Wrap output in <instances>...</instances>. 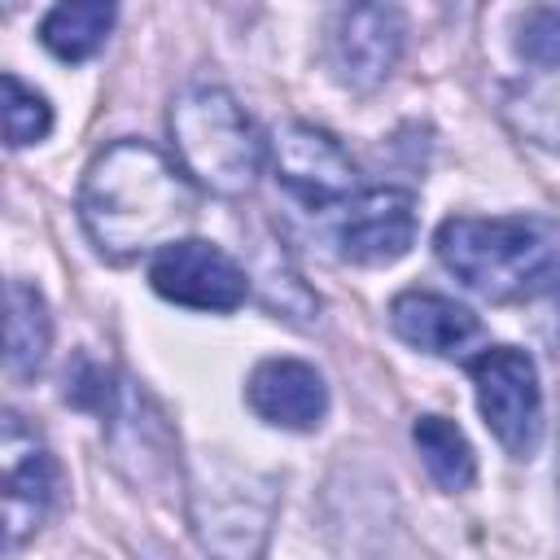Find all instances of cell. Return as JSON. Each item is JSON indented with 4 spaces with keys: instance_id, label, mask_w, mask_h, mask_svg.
Returning <instances> with one entry per match:
<instances>
[{
    "instance_id": "6da1fadb",
    "label": "cell",
    "mask_w": 560,
    "mask_h": 560,
    "mask_svg": "<svg viewBox=\"0 0 560 560\" xmlns=\"http://www.w3.org/2000/svg\"><path fill=\"white\" fill-rule=\"evenodd\" d=\"M79 219L88 241L114 262L158 254L184 241V228L197 219V184L162 149L114 140L83 171Z\"/></svg>"
},
{
    "instance_id": "7a4b0ae2",
    "label": "cell",
    "mask_w": 560,
    "mask_h": 560,
    "mask_svg": "<svg viewBox=\"0 0 560 560\" xmlns=\"http://www.w3.org/2000/svg\"><path fill=\"white\" fill-rule=\"evenodd\" d=\"M433 249L486 302H525L560 280V223L547 214H451L438 223Z\"/></svg>"
},
{
    "instance_id": "3957f363",
    "label": "cell",
    "mask_w": 560,
    "mask_h": 560,
    "mask_svg": "<svg viewBox=\"0 0 560 560\" xmlns=\"http://www.w3.org/2000/svg\"><path fill=\"white\" fill-rule=\"evenodd\" d=\"M166 127H171L175 162L197 188L214 197H241L254 188L267 162V140L258 136V127L249 122V114L236 105L232 92L210 83L184 88L171 101Z\"/></svg>"
},
{
    "instance_id": "277c9868",
    "label": "cell",
    "mask_w": 560,
    "mask_h": 560,
    "mask_svg": "<svg viewBox=\"0 0 560 560\" xmlns=\"http://www.w3.org/2000/svg\"><path fill=\"white\" fill-rule=\"evenodd\" d=\"M188 508L197 542L214 560H258L276 521V481L228 459H201Z\"/></svg>"
},
{
    "instance_id": "5b68a950",
    "label": "cell",
    "mask_w": 560,
    "mask_h": 560,
    "mask_svg": "<svg viewBox=\"0 0 560 560\" xmlns=\"http://www.w3.org/2000/svg\"><path fill=\"white\" fill-rule=\"evenodd\" d=\"M468 376L494 442L508 455L529 459L542 442V385L534 359L516 346H486L468 359Z\"/></svg>"
},
{
    "instance_id": "8992f818",
    "label": "cell",
    "mask_w": 560,
    "mask_h": 560,
    "mask_svg": "<svg viewBox=\"0 0 560 560\" xmlns=\"http://www.w3.org/2000/svg\"><path fill=\"white\" fill-rule=\"evenodd\" d=\"M149 284L158 298L175 302V306H188V311H236L245 298H249V276L245 267L210 245V241H197V236H184L166 249H158L149 258Z\"/></svg>"
},
{
    "instance_id": "52a82bcc",
    "label": "cell",
    "mask_w": 560,
    "mask_h": 560,
    "mask_svg": "<svg viewBox=\"0 0 560 560\" xmlns=\"http://www.w3.org/2000/svg\"><path fill=\"white\" fill-rule=\"evenodd\" d=\"M267 162L289 197H298L311 210L346 206L354 197V162L350 153L311 122H284L267 140Z\"/></svg>"
},
{
    "instance_id": "ba28073f",
    "label": "cell",
    "mask_w": 560,
    "mask_h": 560,
    "mask_svg": "<svg viewBox=\"0 0 560 560\" xmlns=\"http://www.w3.org/2000/svg\"><path fill=\"white\" fill-rule=\"evenodd\" d=\"M0 459H4V521H9V547H22L48 516L57 494V459L44 446V438L18 416L4 411L0 424Z\"/></svg>"
},
{
    "instance_id": "9c48e42d",
    "label": "cell",
    "mask_w": 560,
    "mask_h": 560,
    "mask_svg": "<svg viewBox=\"0 0 560 560\" xmlns=\"http://www.w3.org/2000/svg\"><path fill=\"white\" fill-rule=\"evenodd\" d=\"M402 13L394 4H354L337 18L332 39H328V66L337 83L354 92H372L385 83V74L398 66L402 52Z\"/></svg>"
},
{
    "instance_id": "30bf717a",
    "label": "cell",
    "mask_w": 560,
    "mask_h": 560,
    "mask_svg": "<svg viewBox=\"0 0 560 560\" xmlns=\"http://www.w3.org/2000/svg\"><path fill=\"white\" fill-rule=\"evenodd\" d=\"M341 210L346 214L337 223V249L350 262L385 267L416 241V197L407 188H368L354 192Z\"/></svg>"
},
{
    "instance_id": "8fae6325",
    "label": "cell",
    "mask_w": 560,
    "mask_h": 560,
    "mask_svg": "<svg viewBox=\"0 0 560 560\" xmlns=\"http://www.w3.org/2000/svg\"><path fill=\"white\" fill-rule=\"evenodd\" d=\"M245 402L262 424L289 429V433H311L328 416V385L306 359L271 354L254 363L245 381Z\"/></svg>"
},
{
    "instance_id": "7c38bea8",
    "label": "cell",
    "mask_w": 560,
    "mask_h": 560,
    "mask_svg": "<svg viewBox=\"0 0 560 560\" xmlns=\"http://www.w3.org/2000/svg\"><path fill=\"white\" fill-rule=\"evenodd\" d=\"M389 328L411 350H424L438 359H455L472 341H481V319L464 302L433 293V289H402L389 302Z\"/></svg>"
},
{
    "instance_id": "4fadbf2b",
    "label": "cell",
    "mask_w": 560,
    "mask_h": 560,
    "mask_svg": "<svg viewBox=\"0 0 560 560\" xmlns=\"http://www.w3.org/2000/svg\"><path fill=\"white\" fill-rule=\"evenodd\" d=\"M52 346V315L44 293L31 280H9V319H4V368L9 376H35Z\"/></svg>"
},
{
    "instance_id": "5bb4252c",
    "label": "cell",
    "mask_w": 560,
    "mask_h": 560,
    "mask_svg": "<svg viewBox=\"0 0 560 560\" xmlns=\"http://www.w3.org/2000/svg\"><path fill=\"white\" fill-rule=\"evenodd\" d=\"M411 442L420 451V464L424 472L442 486V490H468L472 477H477V455H472V442L464 438V429L446 416H416L411 424Z\"/></svg>"
},
{
    "instance_id": "9a60e30c",
    "label": "cell",
    "mask_w": 560,
    "mask_h": 560,
    "mask_svg": "<svg viewBox=\"0 0 560 560\" xmlns=\"http://www.w3.org/2000/svg\"><path fill=\"white\" fill-rule=\"evenodd\" d=\"M114 26V4L105 0H74L52 4L39 22V44L61 61H88Z\"/></svg>"
},
{
    "instance_id": "2e32d148",
    "label": "cell",
    "mask_w": 560,
    "mask_h": 560,
    "mask_svg": "<svg viewBox=\"0 0 560 560\" xmlns=\"http://www.w3.org/2000/svg\"><path fill=\"white\" fill-rule=\"evenodd\" d=\"M508 118L534 144L560 149V70H538L508 92Z\"/></svg>"
},
{
    "instance_id": "e0dca14e",
    "label": "cell",
    "mask_w": 560,
    "mask_h": 560,
    "mask_svg": "<svg viewBox=\"0 0 560 560\" xmlns=\"http://www.w3.org/2000/svg\"><path fill=\"white\" fill-rule=\"evenodd\" d=\"M4 140L9 149H26L39 144L52 131V105L44 92H35L31 83H22L13 70H4Z\"/></svg>"
},
{
    "instance_id": "ac0fdd59",
    "label": "cell",
    "mask_w": 560,
    "mask_h": 560,
    "mask_svg": "<svg viewBox=\"0 0 560 560\" xmlns=\"http://www.w3.org/2000/svg\"><path fill=\"white\" fill-rule=\"evenodd\" d=\"M516 52L538 70H560V9H525L516 22Z\"/></svg>"
},
{
    "instance_id": "d6986e66",
    "label": "cell",
    "mask_w": 560,
    "mask_h": 560,
    "mask_svg": "<svg viewBox=\"0 0 560 560\" xmlns=\"http://www.w3.org/2000/svg\"><path fill=\"white\" fill-rule=\"evenodd\" d=\"M114 398H118L114 372L105 363H96L92 354H74V363L66 368V402H74L83 411H96V416H109Z\"/></svg>"
}]
</instances>
